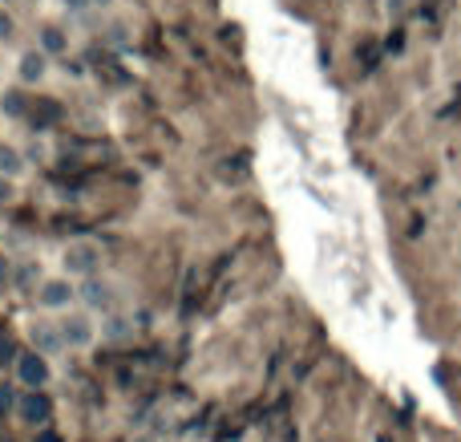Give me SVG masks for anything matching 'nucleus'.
Listing matches in <instances>:
<instances>
[{
	"mask_svg": "<svg viewBox=\"0 0 461 442\" xmlns=\"http://www.w3.org/2000/svg\"><path fill=\"white\" fill-rule=\"evenodd\" d=\"M73 300H77V284H73L69 276H49V281H41V289H37L41 308H49V313H69Z\"/></svg>",
	"mask_w": 461,
	"mask_h": 442,
	"instance_id": "nucleus-1",
	"label": "nucleus"
},
{
	"mask_svg": "<svg viewBox=\"0 0 461 442\" xmlns=\"http://www.w3.org/2000/svg\"><path fill=\"white\" fill-rule=\"evenodd\" d=\"M13 370H16V382H21L24 390H45L49 378H53V365H49V357L32 354V349H21V354H16Z\"/></svg>",
	"mask_w": 461,
	"mask_h": 442,
	"instance_id": "nucleus-2",
	"label": "nucleus"
},
{
	"mask_svg": "<svg viewBox=\"0 0 461 442\" xmlns=\"http://www.w3.org/2000/svg\"><path fill=\"white\" fill-rule=\"evenodd\" d=\"M57 333H61L65 349H89L97 337V325L89 313H65V321L57 325Z\"/></svg>",
	"mask_w": 461,
	"mask_h": 442,
	"instance_id": "nucleus-3",
	"label": "nucleus"
},
{
	"mask_svg": "<svg viewBox=\"0 0 461 442\" xmlns=\"http://www.w3.org/2000/svg\"><path fill=\"white\" fill-rule=\"evenodd\" d=\"M16 419L24 422V427H45L49 419H53V398L45 394V390H29V394L16 398Z\"/></svg>",
	"mask_w": 461,
	"mask_h": 442,
	"instance_id": "nucleus-4",
	"label": "nucleus"
},
{
	"mask_svg": "<svg viewBox=\"0 0 461 442\" xmlns=\"http://www.w3.org/2000/svg\"><path fill=\"white\" fill-rule=\"evenodd\" d=\"M97 264H102V256H97V248L94 244H86V240H77V244H69V248L61 252V268H65V276H94L97 272Z\"/></svg>",
	"mask_w": 461,
	"mask_h": 442,
	"instance_id": "nucleus-5",
	"label": "nucleus"
},
{
	"mask_svg": "<svg viewBox=\"0 0 461 442\" xmlns=\"http://www.w3.org/2000/svg\"><path fill=\"white\" fill-rule=\"evenodd\" d=\"M45 73H49V57L41 53V49H24L21 61H16V78H21V86L24 89L37 86V81H45Z\"/></svg>",
	"mask_w": 461,
	"mask_h": 442,
	"instance_id": "nucleus-6",
	"label": "nucleus"
},
{
	"mask_svg": "<svg viewBox=\"0 0 461 442\" xmlns=\"http://www.w3.org/2000/svg\"><path fill=\"white\" fill-rule=\"evenodd\" d=\"M29 341H32V354H41V357H53V354H61V349H65V341H61V333H57V325H32V329H29Z\"/></svg>",
	"mask_w": 461,
	"mask_h": 442,
	"instance_id": "nucleus-7",
	"label": "nucleus"
},
{
	"mask_svg": "<svg viewBox=\"0 0 461 442\" xmlns=\"http://www.w3.org/2000/svg\"><path fill=\"white\" fill-rule=\"evenodd\" d=\"M37 41H41V53L45 57H65L69 53V32L61 29V24H41L37 29Z\"/></svg>",
	"mask_w": 461,
	"mask_h": 442,
	"instance_id": "nucleus-8",
	"label": "nucleus"
},
{
	"mask_svg": "<svg viewBox=\"0 0 461 442\" xmlns=\"http://www.w3.org/2000/svg\"><path fill=\"white\" fill-rule=\"evenodd\" d=\"M61 122V102H53V97H41V102L29 106V126L32 130H49Z\"/></svg>",
	"mask_w": 461,
	"mask_h": 442,
	"instance_id": "nucleus-9",
	"label": "nucleus"
},
{
	"mask_svg": "<svg viewBox=\"0 0 461 442\" xmlns=\"http://www.w3.org/2000/svg\"><path fill=\"white\" fill-rule=\"evenodd\" d=\"M29 97H24V86H8L5 94H0V114L5 118H29Z\"/></svg>",
	"mask_w": 461,
	"mask_h": 442,
	"instance_id": "nucleus-10",
	"label": "nucleus"
},
{
	"mask_svg": "<svg viewBox=\"0 0 461 442\" xmlns=\"http://www.w3.org/2000/svg\"><path fill=\"white\" fill-rule=\"evenodd\" d=\"M77 297H86V305L97 313V308H110V297H113V292H110V284L86 281V284H81V289H77Z\"/></svg>",
	"mask_w": 461,
	"mask_h": 442,
	"instance_id": "nucleus-11",
	"label": "nucleus"
},
{
	"mask_svg": "<svg viewBox=\"0 0 461 442\" xmlns=\"http://www.w3.org/2000/svg\"><path fill=\"white\" fill-rule=\"evenodd\" d=\"M24 170V159L16 154V146H5L0 143V179H13Z\"/></svg>",
	"mask_w": 461,
	"mask_h": 442,
	"instance_id": "nucleus-12",
	"label": "nucleus"
},
{
	"mask_svg": "<svg viewBox=\"0 0 461 442\" xmlns=\"http://www.w3.org/2000/svg\"><path fill=\"white\" fill-rule=\"evenodd\" d=\"M5 365H16V345H13V337H0V370H5Z\"/></svg>",
	"mask_w": 461,
	"mask_h": 442,
	"instance_id": "nucleus-13",
	"label": "nucleus"
},
{
	"mask_svg": "<svg viewBox=\"0 0 461 442\" xmlns=\"http://www.w3.org/2000/svg\"><path fill=\"white\" fill-rule=\"evenodd\" d=\"M384 49H389V53L393 57H401V53H405V32H389V41H384Z\"/></svg>",
	"mask_w": 461,
	"mask_h": 442,
	"instance_id": "nucleus-14",
	"label": "nucleus"
},
{
	"mask_svg": "<svg viewBox=\"0 0 461 442\" xmlns=\"http://www.w3.org/2000/svg\"><path fill=\"white\" fill-rule=\"evenodd\" d=\"M16 37V24H13V16L0 8V41H13Z\"/></svg>",
	"mask_w": 461,
	"mask_h": 442,
	"instance_id": "nucleus-15",
	"label": "nucleus"
},
{
	"mask_svg": "<svg viewBox=\"0 0 461 442\" xmlns=\"http://www.w3.org/2000/svg\"><path fill=\"white\" fill-rule=\"evenodd\" d=\"M8 410H16V394L8 386H0V414H8Z\"/></svg>",
	"mask_w": 461,
	"mask_h": 442,
	"instance_id": "nucleus-16",
	"label": "nucleus"
},
{
	"mask_svg": "<svg viewBox=\"0 0 461 442\" xmlns=\"http://www.w3.org/2000/svg\"><path fill=\"white\" fill-rule=\"evenodd\" d=\"M32 442H65L61 435H57V430H37V438Z\"/></svg>",
	"mask_w": 461,
	"mask_h": 442,
	"instance_id": "nucleus-17",
	"label": "nucleus"
},
{
	"mask_svg": "<svg viewBox=\"0 0 461 442\" xmlns=\"http://www.w3.org/2000/svg\"><path fill=\"white\" fill-rule=\"evenodd\" d=\"M105 329H110V333H105V337H126V325H122V321H113V325H105Z\"/></svg>",
	"mask_w": 461,
	"mask_h": 442,
	"instance_id": "nucleus-18",
	"label": "nucleus"
},
{
	"mask_svg": "<svg viewBox=\"0 0 461 442\" xmlns=\"http://www.w3.org/2000/svg\"><path fill=\"white\" fill-rule=\"evenodd\" d=\"M13 199V183H8V179H0V203H8Z\"/></svg>",
	"mask_w": 461,
	"mask_h": 442,
	"instance_id": "nucleus-19",
	"label": "nucleus"
},
{
	"mask_svg": "<svg viewBox=\"0 0 461 442\" xmlns=\"http://www.w3.org/2000/svg\"><path fill=\"white\" fill-rule=\"evenodd\" d=\"M8 284V264H5V256H0V289Z\"/></svg>",
	"mask_w": 461,
	"mask_h": 442,
	"instance_id": "nucleus-20",
	"label": "nucleus"
},
{
	"mask_svg": "<svg viewBox=\"0 0 461 442\" xmlns=\"http://www.w3.org/2000/svg\"><path fill=\"white\" fill-rule=\"evenodd\" d=\"M134 442H158V438H150V435H142V438H134Z\"/></svg>",
	"mask_w": 461,
	"mask_h": 442,
	"instance_id": "nucleus-21",
	"label": "nucleus"
}]
</instances>
